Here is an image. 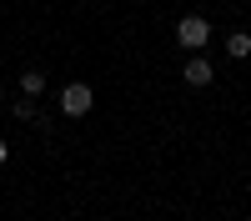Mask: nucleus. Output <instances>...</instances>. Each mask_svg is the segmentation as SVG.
Listing matches in <instances>:
<instances>
[{"label": "nucleus", "instance_id": "f257e3e1", "mask_svg": "<svg viewBox=\"0 0 251 221\" xmlns=\"http://www.w3.org/2000/svg\"><path fill=\"white\" fill-rule=\"evenodd\" d=\"M176 46L181 50H206L211 46V20L206 15H181L176 20Z\"/></svg>", "mask_w": 251, "mask_h": 221}, {"label": "nucleus", "instance_id": "f03ea898", "mask_svg": "<svg viewBox=\"0 0 251 221\" xmlns=\"http://www.w3.org/2000/svg\"><path fill=\"white\" fill-rule=\"evenodd\" d=\"M91 106H96V91L86 86V80H71V86H60V116L80 121V116H91Z\"/></svg>", "mask_w": 251, "mask_h": 221}, {"label": "nucleus", "instance_id": "7ed1b4c3", "mask_svg": "<svg viewBox=\"0 0 251 221\" xmlns=\"http://www.w3.org/2000/svg\"><path fill=\"white\" fill-rule=\"evenodd\" d=\"M181 80H186L191 91H206V86L216 80V66H211L201 50H191V55H186V66H181Z\"/></svg>", "mask_w": 251, "mask_h": 221}, {"label": "nucleus", "instance_id": "20e7f679", "mask_svg": "<svg viewBox=\"0 0 251 221\" xmlns=\"http://www.w3.org/2000/svg\"><path fill=\"white\" fill-rule=\"evenodd\" d=\"M10 116H15V121H35V126H46V116H40V106H35L30 96H20V100H10Z\"/></svg>", "mask_w": 251, "mask_h": 221}, {"label": "nucleus", "instance_id": "39448f33", "mask_svg": "<svg viewBox=\"0 0 251 221\" xmlns=\"http://www.w3.org/2000/svg\"><path fill=\"white\" fill-rule=\"evenodd\" d=\"M20 96H30V100L46 96V71H25L20 75Z\"/></svg>", "mask_w": 251, "mask_h": 221}, {"label": "nucleus", "instance_id": "423d86ee", "mask_svg": "<svg viewBox=\"0 0 251 221\" xmlns=\"http://www.w3.org/2000/svg\"><path fill=\"white\" fill-rule=\"evenodd\" d=\"M226 50H231V60H246V55H251V35H246V30H236L231 40H226Z\"/></svg>", "mask_w": 251, "mask_h": 221}, {"label": "nucleus", "instance_id": "0eeeda50", "mask_svg": "<svg viewBox=\"0 0 251 221\" xmlns=\"http://www.w3.org/2000/svg\"><path fill=\"white\" fill-rule=\"evenodd\" d=\"M5 161H10V146H5V141H0V166H5Z\"/></svg>", "mask_w": 251, "mask_h": 221}, {"label": "nucleus", "instance_id": "6e6552de", "mask_svg": "<svg viewBox=\"0 0 251 221\" xmlns=\"http://www.w3.org/2000/svg\"><path fill=\"white\" fill-rule=\"evenodd\" d=\"M0 100H5V86H0Z\"/></svg>", "mask_w": 251, "mask_h": 221}]
</instances>
